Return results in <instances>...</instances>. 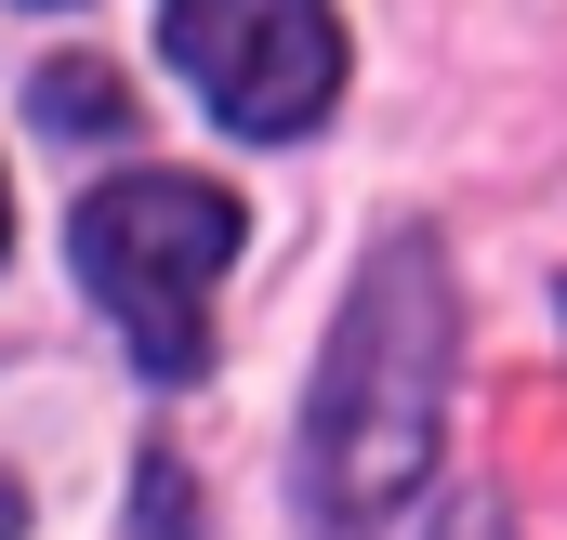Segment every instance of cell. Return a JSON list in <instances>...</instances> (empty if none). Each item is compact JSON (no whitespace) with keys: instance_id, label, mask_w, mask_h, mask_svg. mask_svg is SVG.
<instances>
[{"instance_id":"5b68a950","label":"cell","mask_w":567,"mask_h":540,"mask_svg":"<svg viewBox=\"0 0 567 540\" xmlns=\"http://www.w3.org/2000/svg\"><path fill=\"white\" fill-rule=\"evenodd\" d=\"M133 515H145V540H198V488H185V461H172V448H145Z\"/></svg>"},{"instance_id":"6da1fadb","label":"cell","mask_w":567,"mask_h":540,"mask_svg":"<svg viewBox=\"0 0 567 540\" xmlns=\"http://www.w3.org/2000/svg\"><path fill=\"white\" fill-rule=\"evenodd\" d=\"M435 408H449V264L435 238H383L303 396V540L396 528L435 475Z\"/></svg>"},{"instance_id":"277c9868","label":"cell","mask_w":567,"mask_h":540,"mask_svg":"<svg viewBox=\"0 0 567 540\" xmlns=\"http://www.w3.org/2000/svg\"><path fill=\"white\" fill-rule=\"evenodd\" d=\"M40 120H53V133H133V80L93 66V53H53V66H40Z\"/></svg>"},{"instance_id":"3957f363","label":"cell","mask_w":567,"mask_h":540,"mask_svg":"<svg viewBox=\"0 0 567 540\" xmlns=\"http://www.w3.org/2000/svg\"><path fill=\"white\" fill-rule=\"evenodd\" d=\"M172 66L212 93L225 133H303L343 93V27L330 0H172Z\"/></svg>"},{"instance_id":"8992f818","label":"cell","mask_w":567,"mask_h":540,"mask_svg":"<svg viewBox=\"0 0 567 540\" xmlns=\"http://www.w3.org/2000/svg\"><path fill=\"white\" fill-rule=\"evenodd\" d=\"M13 528H27V488H13V475H0V540H13Z\"/></svg>"},{"instance_id":"52a82bcc","label":"cell","mask_w":567,"mask_h":540,"mask_svg":"<svg viewBox=\"0 0 567 540\" xmlns=\"http://www.w3.org/2000/svg\"><path fill=\"white\" fill-rule=\"evenodd\" d=\"M0 238H13V198H0Z\"/></svg>"},{"instance_id":"7a4b0ae2","label":"cell","mask_w":567,"mask_h":540,"mask_svg":"<svg viewBox=\"0 0 567 540\" xmlns=\"http://www.w3.org/2000/svg\"><path fill=\"white\" fill-rule=\"evenodd\" d=\"M238 251V198L198 172H120L80 198V277L106 290V316L133 330L145 383H198L212 370V277Z\"/></svg>"}]
</instances>
